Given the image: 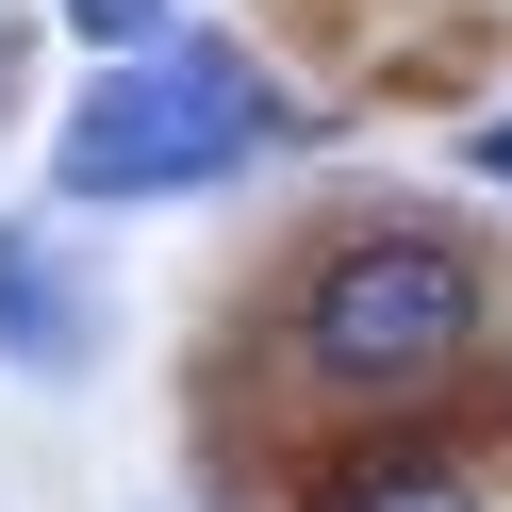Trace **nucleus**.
<instances>
[{
    "mask_svg": "<svg viewBox=\"0 0 512 512\" xmlns=\"http://www.w3.org/2000/svg\"><path fill=\"white\" fill-rule=\"evenodd\" d=\"M265 133H281V100L232 50H133V67L67 116V199H182V182H215Z\"/></svg>",
    "mask_w": 512,
    "mask_h": 512,
    "instance_id": "obj_1",
    "label": "nucleus"
},
{
    "mask_svg": "<svg viewBox=\"0 0 512 512\" xmlns=\"http://www.w3.org/2000/svg\"><path fill=\"white\" fill-rule=\"evenodd\" d=\"M479 331V248H446V232H347L331 265H314V298H298V347L331 380H430L446 347Z\"/></svg>",
    "mask_w": 512,
    "mask_h": 512,
    "instance_id": "obj_2",
    "label": "nucleus"
},
{
    "mask_svg": "<svg viewBox=\"0 0 512 512\" xmlns=\"http://www.w3.org/2000/svg\"><path fill=\"white\" fill-rule=\"evenodd\" d=\"M0 347L17 364H83V314H67V281H50L34 232H0Z\"/></svg>",
    "mask_w": 512,
    "mask_h": 512,
    "instance_id": "obj_3",
    "label": "nucleus"
},
{
    "mask_svg": "<svg viewBox=\"0 0 512 512\" xmlns=\"http://www.w3.org/2000/svg\"><path fill=\"white\" fill-rule=\"evenodd\" d=\"M347 512H479V496H463V479H446V463H413V479H364V496H347Z\"/></svg>",
    "mask_w": 512,
    "mask_h": 512,
    "instance_id": "obj_4",
    "label": "nucleus"
},
{
    "mask_svg": "<svg viewBox=\"0 0 512 512\" xmlns=\"http://www.w3.org/2000/svg\"><path fill=\"white\" fill-rule=\"evenodd\" d=\"M149 17L166 0H67V34H100V50H149Z\"/></svg>",
    "mask_w": 512,
    "mask_h": 512,
    "instance_id": "obj_5",
    "label": "nucleus"
},
{
    "mask_svg": "<svg viewBox=\"0 0 512 512\" xmlns=\"http://www.w3.org/2000/svg\"><path fill=\"white\" fill-rule=\"evenodd\" d=\"M479 166H496V182H512V116H496V133H479Z\"/></svg>",
    "mask_w": 512,
    "mask_h": 512,
    "instance_id": "obj_6",
    "label": "nucleus"
}]
</instances>
